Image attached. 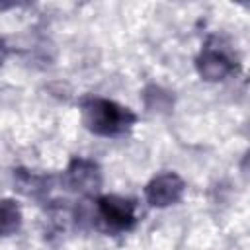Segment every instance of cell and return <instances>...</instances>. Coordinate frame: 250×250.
<instances>
[{
	"mask_svg": "<svg viewBox=\"0 0 250 250\" xmlns=\"http://www.w3.org/2000/svg\"><path fill=\"white\" fill-rule=\"evenodd\" d=\"M80 109L82 123L86 125V129L100 137L125 135L139 121V115L135 111L107 98H84L80 102Z\"/></svg>",
	"mask_w": 250,
	"mask_h": 250,
	"instance_id": "obj_1",
	"label": "cell"
},
{
	"mask_svg": "<svg viewBox=\"0 0 250 250\" xmlns=\"http://www.w3.org/2000/svg\"><path fill=\"white\" fill-rule=\"evenodd\" d=\"M135 201L121 195H104L98 199V215L104 227L111 232L131 230L137 223Z\"/></svg>",
	"mask_w": 250,
	"mask_h": 250,
	"instance_id": "obj_2",
	"label": "cell"
},
{
	"mask_svg": "<svg viewBox=\"0 0 250 250\" xmlns=\"http://www.w3.org/2000/svg\"><path fill=\"white\" fill-rule=\"evenodd\" d=\"M102 170L98 166V162L90 160V158H82V156H74L64 174H62V182L70 191L82 193V195H92L102 188Z\"/></svg>",
	"mask_w": 250,
	"mask_h": 250,
	"instance_id": "obj_3",
	"label": "cell"
},
{
	"mask_svg": "<svg viewBox=\"0 0 250 250\" xmlns=\"http://www.w3.org/2000/svg\"><path fill=\"white\" fill-rule=\"evenodd\" d=\"M184 189H186V184L178 174L164 172V174L154 176L146 184L145 197H146L150 207L164 209V207H170V205L178 203L182 199V195H184Z\"/></svg>",
	"mask_w": 250,
	"mask_h": 250,
	"instance_id": "obj_4",
	"label": "cell"
},
{
	"mask_svg": "<svg viewBox=\"0 0 250 250\" xmlns=\"http://www.w3.org/2000/svg\"><path fill=\"white\" fill-rule=\"evenodd\" d=\"M195 68L203 80L219 82L234 70V61L223 49H217L213 45H205L195 59Z\"/></svg>",
	"mask_w": 250,
	"mask_h": 250,
	"instance_id": "obj_5",
	"label": "cell"
},
{
	"mask_svg": "<svg viewBox=\"0 0 250 250\" xmlns=\"http://www.w3.org/2000/svg\"><path fill=\"white\" fill-rule=\"evenodd\" d=\"M51 184H53L51 176L35 174L25 168H14V186L20 193H23L27 197H41L43 193L49 191Z\"/></svg>",
	"mask_w": 250,
	"mask_h": 250,
	"instance_id": "obj_6",
	"label": "cell"
},
{
	"mask_svg": "<svg viewBox=\"0 0 250 250\" xmlns=\"http://www.w3.org/2000/svg\"><path fill=\"white\" fill-rule=\"evenodd\" d=\"M143 104H145V109L148 113H158V115H166L172 111L174 107V96L170 90L158 86V84H148L145 86L143 94Z\"/></svg>",
	"mask_w": 250,
	"mask_h": 250,
	"instance_id": "obj_7",
	"label": "cell"
},
{
	"mask_svg": "<svg viewBox=\"0 0 250 250\" xmlns=\"http://www.w3.org/2000/svg\"><path fill=\"white\" fill-rule=\"evenodd\" d=\"M0 229H2V234L4 236H10L14 232L20 230L21 227V211L18 207L16 201L12 199H4L2 201V211H0Z\"/></svg>",
	"mask_w": 250,
	"mask_h": 250,
	"instance_id": "obj_8",
	"label": "cell"
},
{
	"mask_svg": "<svg viewBox=\"0 0 250 250\" xmlns=\"http://www.w3.org/2000/svg\"><path fill=\"white\" fill-rule=\"evenodd\" d=\"M240 172L246 180H250V150H246L242 160H240Z\"/></svg>",
	"mask_w": 250,
	"mask_h": 250,
	"instance_id": "obj_9",
	"label": "cell"
}]
</instances>
